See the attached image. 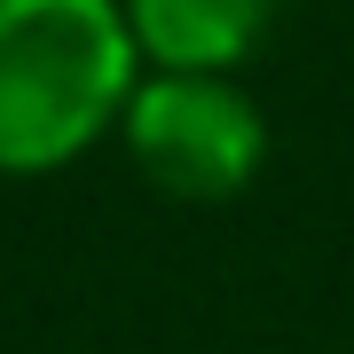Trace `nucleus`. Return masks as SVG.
<instances>
[{"instance_id":"7ed1b4c3","label":"nucleus","mask_w":354,"mask_h":354,"mask_svg":"<svg viewBox=\"0 0 354 354\" xmlns=\"http://www.w3.org/2000/svg\"><path fill=\"white\" fill-rule=\"evenodd\" d=\"M150 71H236L268 39L276 0H118Z\"/></svg>"},{"instance_id":"f03ea898","label":"nucleus","mask_w":354,"mask_h":354,"mask_svg":"<svg viewBox=\"0 0 354 354\" xmlns=\"http://www.w3.org/2000/svg\"><path fill=\"white\" fill-rule=\"evenodd\" d=\"M118 134L134 174L181 205H228L268 165V118L236 71H142Z\"/></svg>"},{"instance_id":"f257e3e1","label":"nucleus","mask_w":354,"mask_h":354,"mask_svg":"<svg viewBox=\"0 0 354 354\" xmlns=\"http://www.w3.org/2000/svg\"><path fill=\"white\" fill-rule=\"evenodd\" d=\"M118 0H0V174H64L118 134L142 87Z\"/></svg>"}]
</instances>
